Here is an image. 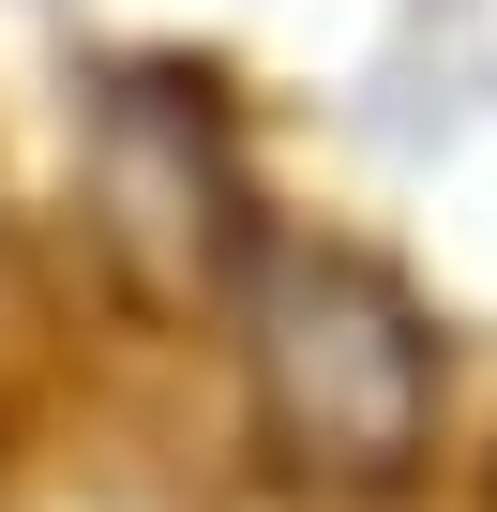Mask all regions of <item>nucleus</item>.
<instances>
[{"label": "nucleus", "instance_id": "f257e3e1", "mask_svg": "<svg viewBox=\"0 0 497 512\" xmlns=\"http://www.w3.org/2000/svg\"><path fill=\"white\" fill-rule=\"evenodd\" d=\"M241 347H257V407L287 437V467H332V482H392L437 422V347L407 317L392 272L332 241H257L241 272Z\"/></svg>", "mask_w": 497, "mask_h": 512}]
</instances>
